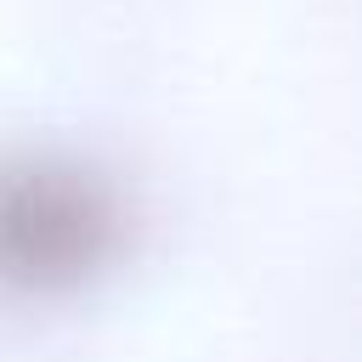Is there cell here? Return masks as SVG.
Wrapping results in <instances>:
<instances>
[{"instance_id":"obj_1","label":"cell","mask_w":362,"mask_h":362,"mask_svg":"<svg viewBox=\"0 0 362 362\" xmlns=\"http://www.w3.org/2000/svg\"><path fill=\"white\" fill-rule=\"evenodd\" d=\"M119 249L113 192L62 158L0 164V283L74 288Z\"/></svg>"}]
</instances>
